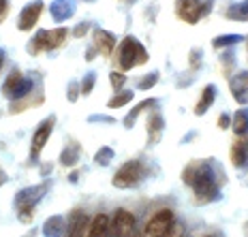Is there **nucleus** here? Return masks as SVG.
<instances>
[{
    "label": "nucleus",
    "mask_w": 248,
    "mask_h": 237,
    "mask_svg": "<svg viewBox=\"0 0 248 237\" xmlns=\"http://www.w3.org/2000/svg\"><path fill=\"white\" fill-rule=\"evenodd\" d=\"M246 47H248V37H246Z\"/></svg>",
    "instance_id": "obj_48"
},
{
    "label": "nucleus",
    "mask_w": 248,
    "mask_h": 237,
    "mask_svg": "<svg viewBox=\"0 0 248 237\" xmlns=\"http://www.w3.org/2000/svg\"><path fill=\"white\" fill-rule=\"evenodd\" d=\"M163 133H165V120H163V113L154 109L148 118V143L154 146L163 139Z\"/></svg>",
    "instance_id": "obj_14"
},
{
    "label": "nucleus",
    "mask_w": 248,
    "mask_h": 237,
    "mask_svg": "<svg viewBox=\"0 0 248 237\" xmlns=\"http://www.w3.org/2000/svg\"><path fill=\"white\" fill-rule=\"evenodd\" d=\"M229 158L235 169H248V135L237 137V141L231 146Z\"/></svg>",
    "instance_id": "obj_13"
},
{
    "label": "nucleus",
    "mask_w": 248,
    "mask_h": 237,
    "mask_svg": "<svg viewBox=\"0 0 248 237\" xmlns=\"http://www.w3.org/2000/svg\"><path fill=\"white\" fill-rule=\"evenodd\" d=\"M229 90L240 107H248V71H240L229 79Z\"/></svg>",
    "instance_id": "obj_10"
},
{
    "label": "nucleus",
    "mask_w": 248,
    "mask_h": 237,
    "mask_svg": "<svg viewBox=\"0 0 248 237\" xmlns=\"http://www.w3.org/2000/svg\"><path fill=\"white\" fill-rule=\"evenodd\" d=\"M214 9V0H175V13L186 24H197Z\"/></svg>",
    "instance_id": "obj_5"
},
{
    "label": "nucleus",
    "mask_w": 248,
    "mask_h": 237,
    "mask_svg": "<svg viewBox=\"0 0 248 237\" xmlns=\"http://www.w3.org/2000/svg\"><path fill=\"white\" fill-rule=\"evenodd\" d=\"M66 37H69V30H66L64 26L54 28V30H47V51H54V49L62 47Z\"/></svg>",
    "instance_id": "obj_24"
},
{
    "label": "nucleus",
    "mask_w": 248,
    "mask_h": 237,
    "mask_svg": "<svg viewBox=\"0 0 248 237\" xmlns=\"http://www.w3.org/2000/svg\"><path fill=\"white\" fill-rule=\"evenodd\" d=\"M79 158H81V146L77 141H69L64 146V150L60 152V164L62 167H66V169H73L77 163H79Z\"/></svg>",
    "instance_id": "obj_17"
},
{
    "label": "nucleus",
    "mask_w": 248,
    "mask_h": 237,
    "mask_svg": "<svg viewBox=\"0 0 248 237\" xmlns=\"http://www.w3.org/2000/svg\"><path fill=\"white\" fill-rule=\"evenodd\" d=\"M81 94V88H79V84L77 81H71L69 84V88H66V101L69 103H75L77 101V96Z\"/></svg>",
    "instance_id": "obj_36"
},
{
    "label": "nucleus",
    "mask_w": 248,
    "mask_h": 237,
    "mask_svg": "<svg viewBox=\"0 0 248 237\" xmlns=\"http://www.w3.org/2000/svg\"><path fill=\"white\" fill-rule=\"evenodd\" d=\"M49 186L51 182L49 179H45L43 184H37V186H28V188H22L17 194H15V214H17L19 222L24 224H30L34 218V209H37V205L43 201V197L49 193Z\"/></svg>",
    "instance_id": "obj_2"
},
{
    "label": "nucleus",
    "mask_w": 248,
    "mask_h": 237,
    "mask_svg": "<svg viewBox=\"0 0 248 237\" xmlns=\"http://www.w3.org/2000/svg\"><path fill=\"white\" fill-rule=\"evenodd\" d=\"M216 94H218V90H216L214 84L205 86L203 92H201V96H199V101H197V105H195V116H205V113L210 111V107L214 105Z\"/></svg>",
    "instance_id": "obj_19"
},
{
    "label": "nucleus",
    "mask_w": 248,
    "mask_h": 237,
    "mask_svg": "<svg viewBox=\"0 0 248 237\" xmlns=\"http://www.w3.org/2000/svg\"><path fill=\"white\" fill-rule=\"evenodd\" d=\"M54 126H56V118L54 116H47L37 126V131H34V135H32V141H30V163L39 161L41 152H43V148L47 146L51 133H54Z\"/></svg>",
    "instance_id": "obj_6"
},
{
    "label": "nucleus",
    "mask_w": 248,
    "mask_h": 237,
    "mask_svg": "<svg viewBox=\"0 0 248 237\" xmlns=\"http://www.w3.org/2000/svg\"><path fill=\"white\" fill-rule=\"evenodd\" d=\"M205 237H210V235H205Z\"/></svg>",
    "instance_id": "obj_49"
},
{
    "label": "nucleus",
    "mask_w": 248,
    "mask_h": 237,
    "mask_svg": "<svg viewBox=\"0 0 248 237\" xmlns=\"http://www.w3.org/2000/svg\"><path fill=\"white\" fill-rule=\"evenodd\" d=\"M201 62H203V51H201L199 47H195L193 51H190V56H188V64H190V69H193V71L201 69Z\"/></svg>",
    "instance_id": "obj_33"
},
{
    "label": "nucleus",
    "mask_w": 248,
    "mask_h": 237,
    "mask_svg": "<svg viewBox=\"0 0 248 237\" xmlns=\"http://www.w3.org/2000/svg\"><path fill=\"white\" fill-rule=\"evenodd\" d=\"M109 222H111V218L107 214H96L90 222L88 237H109Z\"/></svg>",
    "instance_id": "obj_20"
},
{
    "label": "nucleus",
    "mask_w": 248,
    "mask_h": 237,
    "mask_svg": "<svg viewBox=\"0 0 248 237\" xmlns=\"http://www.w3.org/2000/svg\"><path fill=\"white\" fill-rule=\"evenodd\" d=\"M131 237H143V235H141V233H139V231H135V233H133Z\"/></svg>",
    "instance_id": "obj_44"
},
{
    "label": "nucleus",
    "mask_w": 248,
    "mask_h": 237,
    "mask_svg": "<svg viewBox=\"0 0 248 237\" xmlns=\"http://www.w3.org/2000/svg\"><path fill=\"white\" fill-rule=\"evenodd\" d=\"M7 13H9V0H0V22L7 17Z\"/></svg>",
    "instance_id": "obj_40"
},
{
    "label": "nucleus",
    "mask_w": 248,
    "mask_h": 237,
    "mask_svg": "<svg viewBox=\"0 0 248 237\" xmlns=\"http://www.w3.org/2000/svg\"><path fill=\"white\" fill-rule=\"evenodd\" d=\"M220 64H223L225 77L231 75V71H233V64H235V54H233V51L227 49V54H223V58H220Z\"/></svg>",
    "instance_id": "obj_32"
},
{
    "label": "nucleus",
    "mask_w": 248,
    "mask_h": 237,
    "mask_svg": "<svg viewBox=\"0 0 248 237\" xmlns=\"http://www.w3.org/2000/svg\"><path fill=\"white\" fill-rule=\"evenodd\" d=\"M158 84V73H148L143 79H139V90H150Z\"/></svg>",
    "instance_id": "obj_34"
},
{
    "label": "nucleus",
    "mask_w": 248,
    "mask_h": 237,
    "mask_svg": "<svg viewBox=\"0 0 248 237\" xmlns=\"http://www.w3.org/2000/svg\"><path fill=\"white\" fill-rule=\"evenodd\" d=\"M113 156H116V152H113V148L109 146H103L99 148V152L94 154V163L99 164V167H107L111 161H113Z\"/></svg>",
    "instance_id": "obj_29"
},
{
    "label": "nucleus",
    "mask_w": 248,
    "mask_h": 237,
    "mask_svg": "<svg viewBox=\"0 0 248 237\" xmlns=\"http://www.w3.org/2000/svg\"><path fill=\"white\" fill-rule=\"evenodd\" d=\"M90 222H92V218L86 212L75 209V212L71 214V222H69V229H66V237H88V233H90Z\"/></svg>",
    "instance_id": "obj_11"
},
{
    "label": "nucleus",
    "mask_w": 248,
    "mask_h": 237,
    "mask_svg": "<svg viewBox=\"0 0 248 237\" xmlns=\"http://www.w3.org/2000/svg\"><path fill=\"white\" fill-rule=\"evenodd\" d=\"M244 235H246V237H248V222H246V224H244Z\"/></svg>",
    "instance_id": "obj_45"
},
{
    "label": "nucleus",
    "mask_w": 248,
    "mask_h": 237,
    "mask_svg": "<svg viewBox=\"0 0 248 237\" xmlns=\"http://www.w3.org/2000/svg\"><path fill=\"white\" fill-rule=\"evenodd\" d=\"M242 41H244V37H240V34H220V37H216L212 41V47L214 49H229V47H233V45L242 43Z\"/></svg>",
    "instance_id": "obj_27"
},
{
    "label": "nucleus",
    "mask_w": 248,
    "mask_h": 237,
    "mask_svg": "<svg viewBox=\"0 0 248 237\" xmlns=\"http://www.w3.org/2000/svg\"><path fill=\"white\" fill-rule=\"evenodd\" d=\"M225 17L231 19V22H248V0L231 4L225 11Z\"/></svg>",
    "instance_id": "obj_26"
},
{
    "label": "nucleus",
    "mask_w": 248,
    "mask_h": 237,
    "mask_svg": "<svg viewBox=\"0 0 248 237\" xmlns=\"http://www.w3.org/2000/svg\"><path fill=\"white\" fill-rule=\"evenodd\" d=\"M109 81H111V88L113 90H124V86H126V73H122V71H111L109 73Z\"/></svg>",
    "instance_id": "obj_30"
},
{
    "label": "nucleus",
    "mask_w": 248,
    "mask_h": 237,
    "mask_svg": "<svg viewBox=\"0 0 248 237\" xmlns=\"http://www.w3.org/2000/svg\"><path fill=\"white\" fill-rule=\"evenodd\" d=\"M133 96H135V92L133 90H120L116 96H111L109 99L107 107H109V109H122L124 105H128V103L133 101Z\"/></svg>",
    "instance_id": "obj_28"
},
{
    "label": "nucleus",
    "mask_w": 248,
    "mask_h": 237,
    "mask_svg": "<svg viewBox=\"0 0 248 237\" xmlns=\"http://www.w3.org/2000/svg\"><path fill=\"white\" fill-rule=\"evenodd\" d=\"M43 103V92H37L34 90L30 96H26L24 101H17V103H11V107H9V111L11 113H19V111H24V109H28V107H32V105H41Z\"/></svg>",
    "instance_id": "obj_25"
},
{
    "label": "nucleus",
    "mask_w": 248,
    "mask_h": 237,
    "mask_svg": "<svg viewBox=\"0 0 248 237\" xmlns=\"http://www.w3.org/2000/svg\"><path fill=\"white\" fill-rule=\"evenodd\" d=\"M175 216L171 209H161L148 220L146 224V231H143V237H161L169 231V226L173 224Z\"/></svg>",
    "instance_id": "obj_8"
},
{
    "label": "nucleus",
    "mask_w": 248,
    "mask_h": 237,
    "mask_svg": "<svg viewBox=\"0 0 248 237\" xmlns=\"http://www.w3.org/2000/svg\"><path fill=\"white\" fill-rule=\"evenodd\" d=\"M135 216H133L128 209H116L111 216L109 222V237H131L135 233Z\"/></svg>",
    "instance_id": "obj_7"
},
{
    "label": "nucleus",
    "mask_w": 248,
    "mask_h": 237,
    "mask_svg": "<svg viewBox=\"0 0 248 237\" xmlns=\"http://www.w3.org/2000/svg\"><path fill=\"white\" fill-rule=\"evenodd\" d=\"M184 233H186L184 224L178 222V220H173V224L169 226V231H167L165 235H161V237H184Z\"/></svg>",
    "instance_id": "obj_35"
},
{
    "label": "nucleus",
    "mask_w": 248,
    "mask_h": 237,
    "mask_svg": "<svg viewBox=\"0 0 248 237\" xmlns=\"http://www.w3.org/2000/svg\"><path fill=\"white\" fill-rule=\"evenodd\" d=\"M43 9H45V4L41 2V0H34V2L26 4L22 11H19V17H17V30H22V32H30V30H32L34 26L39 24Z\"/></svg>",
    "instance_id": "obj_9"
},
{
    "label": "nucleus",
    "mask_w": 248,
    "mask_h": 237,
    "mask_svg": "<svg viewBox=\"0 0 248 237\" xmlns=\"http://www.w3.org/2000/svg\"><path fill=\"white\" fill-rule=\"evenodd\" d=\"M156 99H146V101H141V103H137L135 107H133L131 111L126 113V116H124V120H122V124H124V128H128V131H131L133 126H135V122H137V118L141 116L143 111H148V109H154V107H156Z\"/></svg>",
    "instance_id": "obj_18"
},
{
    "label": "nucleus",
    "mask_w": 248,
    "mask_h": 237,
    "mask_svg": "<svg viewBox=\"0 0 248 237\" xmlns=\"http://www.w3.org/2000/svg\"><path fill=\"white\" fill-rule=\"evenodd\" d=\"M24 73H22V71H19V69H13L11 71V73H9V77H7V79H4V86H2V94L4 96H7V99L9 101H11V96L15 94V90H17V88H19V84H22V81H24Z\"/></svg>",
    "instance_id": "obj_23"
},
{
    "label": "nucleus",
    "mask_w": 248,
    "mask_h": 237,
    "mask_svg": "<svg viewBox=\"0 0 248 237\" xmlns=\"http://www.w3.org/2000/svg\"><path fill=\"white\" fill-rule=\"evenodd\" d=\"M143 178H146V164L139 161V158H133V161H126L118 167V171L111 178V184H113V188L131 190L139 186Z\"/></svg>",
    "instance_id": "obj_4"
},
{
    "label": "nucleus",
    "mask_w": 248,
    "mask_h": 237,
    "mask_svg": "<svg viewBox=\"0 0 248 237\" xmlns=\"http://www.w3.org/2000/svg\"><path fill=\"white\" fill-rule=\"evenodd\" d=\"M66 229H69V222H66L64 216H60V214L49 216V218L43 222V235L45 237H64Z\"/></svg>",
    "instance_id": "obj_16"
},
{
    "label": "nucleus",
    "mask_w": 248,
    "mask_h": 237,
    "mask_svg": "<svg viewBox=\"0 0 248 237\" xmlns=\"http://www.w3.org/2000/svg\"><path fill=\"white\" fill-rule=\"evenodd\" d=\"M96 56H99V51H96V47L92 45V47H88V49H86V56H84V58H86V62H92V60H94Z\"/></svg>",
    "instance_id": "obj_39"
},
{
    "label": "nucleus",
    "mask_w": 248,
    "mask_h": 237,
    "mask_svg": "<svg viewBox=\"0 0 248 237\" xmlns=\"http://www.w3.org/2000/svg\"><path fill=\"white\" fill-rule=\"evenodd\" d=\"M49 13L54 22H66L75 15V0H54L49 4Z\"/></svg>",
    "instance_id": "obj_15"
},
{
    "label": "nucleus",
    "mask_w": 248,
    "mask_h": 237,
    "mask_svg": "<svg viewBox=\"0 0 248 237\" xmlns=\"http://www.w3.org/2000/svg\"><path fill=\"white\" fill-rule=\"evenodd\" d=\"M184 237H193V235H188V233H184Z\"/></svg>",
    "instance_id": "obj_46"
},
{
    "label": "nucleus",
    "mask_w": 248,
    "mask_h": 237,
    "mask_svg": "<svg viewBox=\"0 0 248 237\" xmlns=\"http://www.w3.org/2000/svg\"><path fill=\"white\" fill-rule=\"evenodd\" d=\"M229 126H231V116H229V113H220V118H218V128H220V131H227Z\"/></svg>",
    "instance_id": "obj_38"
},
{
    "label": "nucleus",
    "mask_w": 248,
    "mask_h": 237,
    "mask_svg": "<svg viewBox=\"0 0 248 237\" xmlns=\"http://www.w3.org/2000/svg\"><path fill=\"white\" fill-rule=\"evenodd\" d=\"M9 182V175H7V171H4L2 167H0V186H2V184H7Z\"/></svg>",
    "instance_id": "obj_41"
},
{
    "label": "nucleus",
    "mask_w": 248,
    "mask_h": 237,
    "mask_svg": "<svg viewBox=\"0 0 248 237\" xmlns=\"http://www.w3.org/2000/svg\"><path fill=\"white\" fill-rule=\"evenodd\" d=\"M150 60L148 49L135 37H124L122 43L118 45V69H122V73L135 69L137 64H146Z\"/></svg>",
    "instance_id": "obj_3"
},
{
    "label": "nucleus",
    "mask_w": 248,
    "mask_h": 237,
    "mask_svg": "<svg viewBox=\"0 0 248 237\" xmlns=\"http://www.w3.org/2000/svg\"><path fill=\"white\" fill-rule=\"evenodd\" d=\"M26 51H28L30 56H39V54H43V51H47V30H39V32L28 41Z\"/></svg>",
    "instance_id": "obj_22"
},
{
    "label": "nucleus",
    "mask_w": 248,
    "mask_h": 237,
    "mask_svg": "<svg viewBox=\"0 0 248 237\" xmlns=\"http://www.w3.org/2000/svg\"><path fill=\"white\" fill-rule=\"evenodd\" d=\"M92 39H94V47L101 56H111L113 49H116V34L109 32V30H103V28H94L92 32Z\"/></svg>",
    "instance_id": "obj_12"
},
{
    "label": "nucleus",
    "mask_w": 248,
    "mask_h": 237,
    "mask_svg": "<svg viewBox=\"0 0 248 237\" xmlns=\"http://www.w3.org/2000/svg\"><path fill=\"white\" fill-rule=\"evenodd\" d=\"M86 2H94V0H86Z\"/></svg>",
    "instance_id": "obj_47"
},
{
    "label": "nucleus",
    "mask_w": 248,
    "mask_h": 237,
    "mask_svg": "<svg viewBox=\"0 0 248 237\" xmlns=\"http://www.w3.org/2000/svg\"><path fill=\"white\" fill-rule=\"evenodd\" d=\"M77 178H79L77 173H69V182H77Z\"/></svg>",
    "instance_id": "obj_42"
},
{
    "label": "nucleus",
    "mask_w": 248,
    "mask_h": 237,
    "mask_svg": "<svg viewBox=\"0 0 248 237\" xmlns=\"http://www.w3.org/2000/svg\"><path fill=\"white\" fill-rule=\"evenodd\" d=\"M182 182L193 190L195 201L199 205H208L223 197L220 188L225 186L227 175L223 173V167L218 161L201 158V161H190L184 167Z\"/></svg>",
    "instance_id": "obj_1"
},
{
    "label": "nucleus",
    "mask_w": 248,
    "mask_h": 237,
    "mask_svg": "<svg viewBox=\"0 0 248 237\" xmlns=\"http://www.w3.org/2000/svg\"><path fill=\"white\" fill-rule=\"evenodd\" d=\"M94 84H96V73H94V71H90V73H86L84 81L79 84L81 94H90V92L94 90Z\"/></svg>",
    "instance_id": "obj_31"
},
{
    "label": "nucleus",
    "mask_w": 248,
    "mask_h": 237,
    "mask_svg": "<svg viewBox=\"0 0 248 237\" xmlns=\"http://www.w3.org/2000/svg\"><path fill=\"white\" fill-rule=\"evenodd\" d=\"M86 34H90V24L88 22H81V24H77L73 28V37L75 39H81V37H86Z\"/></svg>",
    "instance_id": "obj_37"
},
{
    "label": "nucleus",
    "mask_w": 248,
    "mask_h": 237,
    "mask_svg": "<svg viewBox=\"0 0 248 237\" xmlns=\"http://www.w3.org/2000/svg\"><path fill=\"white\" fill-rule=\"evenodd\" d=\"M2 64H4V51L0 49V71H2Z\"/></svg>",
    "instance_id": "obj_43"
},
{
    "label": "nucleus",
    "mask_w": 248,
    "mask_h": 237,
    "mask_svg": "<svg viewBox=\"0 0 248 237\" xmlns=\"http://www.w3.org/2000/svg\"><path fill=\"white\" fill-rule=\"evenodd\" d=\"M231 128L237 137L248 135V107H240L233 116H231Z\"/></svg>",
    "instance_id": "obj_21"
}]
</instances>
